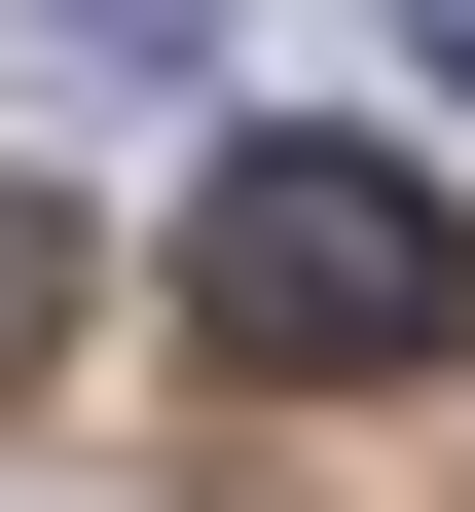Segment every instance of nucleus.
<instances>
[{"label": "nucleus", "mask_w": 475, "mask_h": 512, "mask_svg": "<svg viewBox=\"0 0 475 512\" xmlns=\"http://www.w3.org/2000/svg\"><path fill=\"white\" fill-rule=\"evenodd\" d=\"M183 330H220L256 403H329V366H439V330H475V220H439L402 147H220V183H183Z\"/></svg>", "instance_id": "nucleus-1"}, {"label": "nucleus", "mask_w": 475, "mask_h": 512, "mask_svg": "<svg viewBox=\"0 0 475 512\" xmlns=\"http://www.w3.org/2000/svg\"><path fill=\"white\" fill-rule=\"evenodd\" d=\"M402 37H439V74H475V0H402Z\"/></svg>", "instance_id": "nucleus-4"}, {"label": "nucleus", "mask_w": 475, "mask_h": 512, "mask_svg": "<svg viewBox=\"0 0 475 512\" xmlns=\"http://www.w3.org/2000/svg\"><path fill=\"white\" fill-rule=\"evenodd\" d=\"M0 37H37L74 110H183V74H220V0H0Z\"/></svg>", "instance_id": "nucleus-2"}, {"label": "nucleus", "mask_w": 475, "mask_h": 512, "mask_svg": "<svg viewBox=\"0 0 475 512\" xmlns=\"http://www.w3.org/2000/svg\"><path fill=\"white\" fill-rule=\"evenodd\" d=\"M37 330H74V220H37V183H0V366H37Z\"/></svg>", "instance_id": "nucleus-3"}]
</instances>
